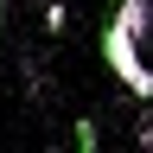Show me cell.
Here are the masks:
<instances>
[{
    "label": "cell",
    "mask_w": 153,
    "mask_h": 153,
    "mask_svg": "<svg viewBox=\"0 0 153 153\" xmlns=\"http://www.w3.org/2000/svg\"><path fill=\"white\" fill-rule=\"evenodd\" d=\"M102 57H108V70L121 76L140 102H153V70L140 64V38H134L121 19H108V26H102Z\"/></svg>",
    "instance_id": "6da1fadb"
},
{
    "label": "cell",
    "mask_w": 153,
    "mask_h": 153,
    "mask_svg": "<svg viewBox=\"0 0 153 153\" xmlns=\"http://www.w3.org/2000/svg\"><path fill=\"white\" fill-rule=\"evenodd\" d=\"M0 13H7V0H0Z\"/></svg>",
    "instance_id": "3957f363"
},
{
    "label": "cell",
    "mask_w": 153,
    "mask_h": 153,
    "mask_svg": "<svg viewBox=\"0 0 153 153\" xmlns=\"http://www.w3.org/2000/svg\"><path fill=\"white\" fill-rule=\"evenodd\" d=\"M140 147H153V108H147V121H140Z\"/></svg>",
    "instance_id": "7a4b0ae2"
}]
</instances>
